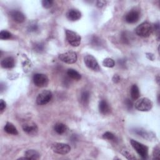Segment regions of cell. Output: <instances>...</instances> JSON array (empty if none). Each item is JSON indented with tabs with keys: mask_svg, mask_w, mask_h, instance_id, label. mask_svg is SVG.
Returning a JSON list of instances; mask_svg holds the SVG:
<instances>
[{
	"mask_svg": "<svg viewBox=\"0 0 160 160\" xmlns=\"http://www.w3.org/2000/svg\"><path fill=\"white\" fill-rule=\"evenodd\" d=\"M153 31V29L152 25L148 22H143L136 28V35L144 38L150 36Z\"/></svg>",
	"mask_w": 160,
	"mask_h": 160,
	"instance_id": "obj_1",
	"label": "cell"
},
{
	"mask_svg": "<svg viewBox=\"0 0 160 160\" xmlns=\"http://www.w3.org/2000/svg\"><path fill=\"white\" fill-rule=\"evenodd\" d=\"M135 106L138 111L148 112L153 108V103L148 98H142L137 100Z\"/></svg>",
	"mask_w": 160,
	"mask_h": 160,
	"instance_id": "obj_2",
	"label": "cell"
},
{
	"mask_svg": "<svg viewBox=\"0 0 160 160\" xmlns=\"http://www.w3.org/2000/svg\"><path fill=\"white\" fill-rule=\"evenodd\" d=\"M66 37L69 44L73 47H78L81 44V36L72 30H66Z\"/></svg>",
	"mask_w": 160,
	"mask_h": 160,
	"instance_id": "obj_3",
	"label": "cell"
},
{
	"mask_svg": "<svg viewBox=\"0 0 160 160\" xmlns=\"http://www.w3.org/2000/svg\"><path fill=\"white\" fill-rule=\"evenodd\" d=\"M133 148L136 150V152L143 159H147L148 156V148L142 143H140L134 139H131L130 141Z\"/></svg>",
	"mask_w": 160,
	"mask_h": 160,
	"instance_id": "obj_4",
	"label": "cell"
},
{
	"mask_svg": "<svg viewBox=\"0 0 160 160\" xmlns=\"http://www.w3.org/2000/svg\"><path fill=\"white\" fill-rule=\"evenodd\" d=\"M53 151L57 154L66 155L71 151V147L68 144L63 143H54L52 145Z\"/></svg>",
	"mask_w": 160,
	"mask_h": 160,
	"instance_id": "obj_5",
	"label": "cell"
},
{
	"mask_svg": "<svg viewBox=\"0 0 160 160\" xmlns=\"http://www.w3.org/2000/svg\"><path fill=\"white\" fill-rule=\"evenodd\" d=\"M52 97L53 95L51 92L49 90H45L38 95L36 98V103L39 105H46L51 101Z\"/></svg>",
	"mask_w": 160,
	"mask_h": 160,
	"instance_id": "obj_6",
	"label": "cell"
},
{
	"mask_svg": "<svg viewBox=\"0 0 160 160\" xmlns=\"http://www.w3.org/2000/svg\"><path fill=\"white\" fill-rule=\"evenodd\" d=\"M59 59L67 64H73L77 61V54L75 52H69L60 54L58 56Z\"/></svg>",
	"mask_w": 160,
	"mask_h": 160,
	"instance_id": "obj_7",
	"label": "cell"
},
{
	"mask_svg": "<svg viewBox=\"0 0 160 160\" xmlns=\"http://www.w3.org/2000/svg\"><path fill=\"white\" fill-rule=\"evenodd\" d=\"M33 83L34 84L39 88H43L46 86L48 84V78L46 75L41 73H37L33 76Z\"/></svg>",
	"mask_w": 160,
	"mask_h": 160,
	"instance_id": "obj_8",
	"label": "cell"
},
{
	"mask_svg": "<svg viewBox=\"0 0 160 160\" xmlns=\"http://www.w3.org/2000/svg\"><path fill=\"white\" fill-rule=\"evenodd\" d=\"M85 63L88 68L91 69L95 72H99L100 67L96 58L92 55H87L84 58Z\"/></svg>",
	"mask_w": 160,
	"mask_h": 160,
	"instance_id": "obj_9",
	"label": "cell"
},
{
	"mask_svg": "<svg viewBox=\"0 0 160 160\" xmlns=\"http://www.w3.org/2000/svg\"><path fill=\"white\" fill-rule=\"evenodd\" d=\"M135 133L138 135L146 139L149 141L156 139V135L151 132H147L146 130L142 128H138L135 129Z\"/></svg>",
	"mask_w": 160,
	"mask_h": 160,
	"instance_id": "obj_10",
	"label": "cell"
},
{
	"mask_svg": "<svg viewBox=\"0 0 160 160\" xmlns=\"http://www.w3.org/2000/svg\"><path fill=\"white\" fill-rule=\"evenodd\" d=\"M68 19L72 22H76L79 20L82 17V13L78 9H70L66 14Z\"/></svg>",
	"mask_w": 160,
	"mask_h": 160,
	"instance_id": "obj_11",
	"label": "cell"
},
{
	"mask_svg": "<svg viewBox=\"0 0 160 160\" xmlns=\"http://www.w3.org/2000/svg\"><path fill=\"white\" fill-rule=\"evenodd\" d=\"M10 16L12 17L14 22L18 23H22L24 22L25 20V16L23 13L19 11H12L10 12Z\"/></svg>",
	"mask_w": 160,
	"mask_h": 160,
	"instance_id": "obj_12",
	"label": "cell"
},
{
	"mask_svg": "<svg viewBox=\"0 0 160 160\" xmlns=\"http://www.w3.org/2000/svg\"><path fill=\"white\" fill-rule=\"evenodd\" d=\"M139 18V14L136 11H132L129 12L125 17L126 22L128 23H135L137 22Z\"/></svg>",
	"mask_w": 160,
	"mask_h": 160,
	"instance_id": "obj_13",
	"label": "cell"
},
{
	"mask_svg": "<svg viewBox=\"0 0 160 160\" xmlns=\"http://www.w3.org/2000/svg\"><path fill=\"white\" fill-rule=\"evenodd\" d=\"M23 129L24 132L28 134H35L38 132V127L36 124L33 123H26L23 125Z\"/></svg>",
	"mask_w": 160,
	"mask_h": 160,
	"instance_id": "obj_14",
	"label": "cell"
},
{
	"mask_svg": "<svg viewBox=\"0 0 160 160\" xmlns=\"http://www.w3.org/2000/svg\"><path fill=\"white\" fill-rule=\"evenodd\" d=\"M2 66L3 68L6 69H10L12 68L15 66V59L12 57H7L5 58L2 60V62L1 63Z\"/></svg>",
	"mask_w": 160,
	"mask_h": 160,
	"instance_id": "obj_15",
	"label": "cell"
},
{
	"mask_svg": "<svg viewBox=\"0 0 160 160\" xmlns=\"http://www.w3.org/2000/svg\"><path fill=\"white\" fill-rule=\"evenodd\" d=\"M99 110L100 113L103 115H108L110 112V108L108 105V103L105 101V100H102L99 102Z\"/></svg>",
	"mask_w": 160,
	"mask_h": 160,
	"instance_id": "obj_16",
	"label": "cell"
},
{
	"mask_svg": "<svg viewBox=\"0 0 160 160\" xmlns=\"http://www.w3.org/2000/svg\"><path fill=\"white\" fill-rule=\"evenodd\" d=\"M4 129H5V132H6L8 134H9V135H17L18 134V130H17L16 128L12 123L8 122L6 124Z\"/></svg>",
	"mask_w": 160,
	"mask_h": 160,
	"instance_id": "obj_17",
	"label": "cell"
},
{
	"mask_svg": "<svg viewBox=\"0 0 160 160\" xmlns=\"http://www.w3.org/2000/svg\"><path fill=\"white\" fill-rule=\"evenodd\" d=\"M25 156L28 159H38L39 158V154L35 149H28L25 152Z\"/></svg>",
	"mask_w": 160,
	"mask_h": 160,
	"instance_id": "obj_18",
	"label": "cell"
},
{
	"mask_svg": "<svg viewBox=\"0 0 160 160\" xmlns=\"http://www.w3.org/2000/svg\"><path fill=\"white\" fill-rule=\"evenodd\" d=\"M54 129L55 131L59 134V135H62V134H63L64 133L66 132V129H67V127L66 126L63 124V123H56L55 126H54Z\"/></svg>",
	"mask_w": 160,
	"mask_h": 160,
	"instance_id": "obj_19",
	"label": "cell"
},
{
	"mask_svg": "<svg viewBox=\"0 0 160 160\" xmlns=\"http://www.w3.org/2000/svg\"><path fill=\"white\" fill-rule=\"evenodd\" d=\"M67 74L69 77L75 80H79L82 78L81 75L73 69H69L67 72Z\"/></svg>",
	"mask_w": 160,
	"mask_h": 160,
	"instance_id": "obj_20",
	"label": "cell"
},
{
	"mask_svg": "<svg viewBox=\"0 0 160 160\" xmlns=\"http://www.w3.org/2000/svg\"><path fill=\"white\" fill-rule=\"evenodd\" d=\"M140 95L139 90L136 85H133L131 88V96L133 99H137Z\"/></svg>",
	"mask_w": 160,
	"mask_h": 160,
	"instance_id": "obj_21",
	"label": "cell"
},
{
	"mask_svg": "<svg viewBox=\"0 0 160 160\" xmlns=\"http://www.w3.org/2000/svg\"><path fill=\"white\" fill-rule=\"evenodd\" d=\"M89 93L88 91H84L81 94V103L83 105H86L89 103Z\"/></svg>",
	"mask_w": 160,
	"mask_h": 160,
	"instance_id": "obj_22",
	"label": "cell"
},
{
	"mask_svg": "<svg viewBox=\"0 0 160 160\" xmlns=\"http://www.w3.org/2000/svg\"><path fill=\"white\" fill-rule=\"evenodd\" d=\"M103 65L107 68H113L115 65V62L112 58H107L103 62Z\"/></svg>",
	"mask_w": 160,
	"mask_h": 160,
	"instance_id": "obj_23",
	"label": "cell"
},
{
	"mask_svg": "<svg viewBox=\"0 0 160 160\" xmlns=\"http://www.w3.org/2000/svg\"><path fill=\"white\" fill-rule=\"evenodd\" d=\"M121 153H122V155L123 156H125V158H126L128 159H136V158L133 155H132L131 153H130L128 151V150L126 149H122V152H121Z\"/></svg>",
	"mask_w": 160,
	"mask_h": 160,
	"instance_id": "obj_24",
	"label": "cell"
},
{
	"mask_svg": "<svg viewBox=\"0 0 160 160\" xmlns=\"http://www.w3.org/2000/svg\"><path fill=\"white\" fill-rule=\"evenodd\" d=\"M38 29V26L37 23L35 22L30 23V24L28 25V30L29 32H36Z\"/></svg>",
	"mask_w": 160,
	"mask_h": 160,
	"instance_id": "obj_25",
	"label": "cell"
},
{
	"mask_svg": "<svg viewBox=\"0 0 160 160\" xmlns=\"http://www.w3.org/2000/svg\"><path fill=\"white\" fill-rule=\"evenodd\" d=\"M12 37V34L6 30H2L0 33V39H8Z\"/></svg>",
	"mask_w": 160,
	"mask_h": 160,
	"instance_id": "obj_26",
	"label": "cell"
},
{
	"mask_svg": "<svg viewBox=\"0 0 160 160\" xmlns=\"http://www.w3.org/2000/svg\"><path fill=\"white\" fill-rule=\"evenodd\" d=\"M153 159H160V148L159 146H157L153 150Z\"/></svg>",
	"mask_w": 160,
	"mask_h": 160,
	"instance_id": "obj_27",
	"label": "cell"
},
{
	"mask_svg": "<svg viewBox=\"0 0 160 160\" xmlns=\"http://www.w3.org/2000/svg\"><path fill=\"white\" fill-rule=\"evenodd\" d=\"M35 51H36L38 53H42L44 51L45 49V46L42 43H37L35 45Z\"/></svg>",
	"mask_w": 160,
	"mask_h": 160,
	"instance_id": "obj_28",
	"label": "cell"
},
{
	"mask_svg": "<svg viewBox=\"0 0 160 160\" xmlns=\"http://www.w3.org/2000/svg\"><path fill=\"white\" fill-rule=\"evenodd\" d=\"M103 138L104 139H108V140H114L115 139V135L111 133V132H106L105 133L103 134Z\"/></svg>",
	"mask_w": 160,
	"mask_h": 160,
	"instance_id": "obj_29",
	"label": "cell"
},
{
	"mask_svg": "<svg viewBox=\"0 0 160 160\" xmlns=\"http://www.w3.org/2000/svg\"><path fill=\"white\" fill-rule=\"evenodd\" d=\"M53 2L52 1V0H44V1L42 2V5L44 8L48 9L51 8L53 5Z\"/></svg>",
	"mask_w": 160,
	"mask_h": 160,
	"instance_id": "obj_30",
	"label": "cell"
},
{
	"mask_svg": "<svg viewBox=\"0 0 160 160\" xmlns=\"http://www.w3.org/2000/svg\"><path fill=\"white\" fill-rule=\"evenodd\" d=\"M92 43L94 46H99L101 45V40L98 36H94L92 39Z\"/></svg>",
	"mask_w": 160,
	"mask_h": 160,
	"instance_id": "obj_31",
	"label": "cell"
},
{
	"mask_svg": "<svg viewBox=\"0 0 160 160\" xmlns=\"http://www.w3.org/2000/svg\"><path fill=\"white\" fill-rule=\"evenodd\" d=\"M125 104L128 109H132L133 106V103L132 102V100H130L129 99H127L125 101Z\"/></svg>",
	"mask_w": 160,
	"mask_h": 160,
	"instance_id": "obj_32",
	"label": "cell"
},
{
	"mask_svg": "<svg viewBox=\"0 0 160 160\" xmlns=\"http://www.w3.org/2000/svg\"><path fill=\"white\" fill-rule=\"evenodd\" d=\"M128 35H127V33L126 32H123V34H122V40L123 42L125 43H129V38L128 37Z\"/></svg>",
	"mask_w": 160,
	"mask_h": 160,
	"instance_id": "obj_33",
	"label": "cell"
},
{
	"mask_svg": "<svg viewBox=\"0 0 160 160\" xmlns=\"http://www.w3.org/2000/svg\"><path fill=\"white\" fill-rule=\"evenodd\" d=\"M6 104L4 100L3 99L0 100V110H1L2 112L4 111V109L6 108Z\"/></svg>",
	"mask_w": 160,
	"mask_h": 160,
	"instance_id": "obj_34",
	"label": "cell"
},
{
	"mask_svg": "<svg viewBox=\"0 0 160 160\" xmlns=\"http://www.w3.org/2000/svg\"><path fill=\"white\" fill-rule=\"evenodd\" d=\"M112 80L115 83H118L120 81V77L118 75H115L112 78Z\"/></svg>",
	"mask_w": 160,
	"mask_h": 160,
	"instance_id": "obj_35",
	"label": "cell"
},
{
	"mask_svg": "<svg viewBox=\"0 0 160 160\" xmlns=\"http://www.w3.org/2000/svg\"><path fill=\"white\" fill-rule=\"evenodd\" d=\"M106 2L105 1H101V0H100V1H98L97 3H96V5L98 8H102L105 5H106Z\"/></svg>",
	"mask_w": 160,
	"mask_h": 160,
	"instance_id": "obj_36",
	"label": "cell"
},
{
	"mask_svg": "<svg viewBox=\"0 0 160 160\" xmlns=\"http://www.w3.org/2000/svg\"><path fill=\"white\" fill-rule=\"evenodd\" d=\"M146 57H147L149 59L152 60V61H153V60H154L155 58V55H154L153 54H152V53H146Z\"/></svg>",
	"mask_w": 160,
	"mask_h": 160,
	"instance_id": "obj_37",
	"label": "cell"
}]
</instances>
